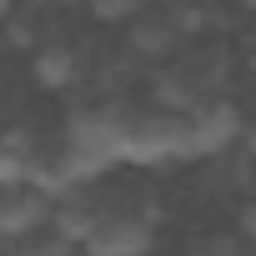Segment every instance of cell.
Wrapping results in <instances>:
<instances>
[{
  "label": "cell",
  "instance_id": "8fae6325",
  "mask_svg": "<svg viewBox=\"0 0 256 256\" xmlns=\"http://www.w3.org/2000/svg\"><path fill=\"white\" fill-rule=\"evenodd\" d=\"M26 6H30V10H46V16H50V10H60V6H70V0H26Z\"/></svg>",
  "mask_w": 256,
  "mask_h": 256
},
{
  "label": "cell",
  "instance_id": "5b68a950",
  "mask_svg": "<svg viewBox=\"0 0 256 256\" xmlns=\"http://www.w3.org/2000/svg\"><path fill=\"white\" fill-rule=\"evenodd\" d=\"M30 76H36V86H46V90H76V86H86V76H90V56H86L76 40L50 36V40L36 46Z\"/></svg>",
  "mask_w": 256,
  "mask_h": 256
},
{
  "label": "cell",
  "instance_id": "9c48e42d",
  "mask_svg": "<svg viewBox=\"0 0 256 256\" xmlns=\"http://www.w3.org/2000/svg\"><path fill=\"white\" fill-rule=\"evenodd\" d=\"M236 226H241L246 241H256V191H246V201H241V211H236Z\"/></svg>",
  "mask_w": 256,
  "mask_h": 256
},
{
  "label": "cell",
  "instance_id": "5bb4252c",
  "mask_svg": "<svg viewBox=\"0 0 256 256\" xmlns=\"http://www.w3.org/2000/svg\"><path fill=\"white\" fill-rule=\"evenodd\" d=\"M156 6H166V0H156Z\"/></svg>",
  "mask_w": 256,
  "mask_h": 256
},
{
  "label": "cell",
  "instance_id": "30bf717a",
  "mask_svg": "<svg viewBox=\"0 0 256 256\" xmlns=\"http://www.w3.org/2000/svg\"><path fill=\"white\" fill-rule=\"evenodd\" d=\"M241 60H246V70H251V76H256V30H251V36H246V46H241Z\"/></svg>",
  "mask_w": 256,
  "mask_h": 256
},
{
  "label": "cell",
  "instance_id": "4fadbf2b",
  "mask_svg": "<svg viewBox=\"0 0 256 256\" xmlns=\"http://www.w3.org/2000/svg\"><path fill=\"white\" fill-rule=\"evenodd\" d=\"M246 10H251V16H256V0H246Z\"/></svg>",
  "mask_w": 256,
  "mask_h": 256
},
{
  "label": "cell",
  "instance_id": "7c38bea8",
  "mask_svg": "<svg viewBox=\"0 0 256 256\" xmlns=\"http://www.w3.org/2000/svg\"><path fill=\"white\" fill-rule=\"evenodd\" d=\"M10 10H16V0H0V20H6V16H10Z\"/></svg>",
  "mask_w": 256,
  "mask_h": 256
},
{
  "label": "cell",
  "instance_id": "3957f363",
  "mask_svg": "<svg viewBox=\"0 0 256 256\" xmlns=\"http://www.w3.org/2000/svg\"><path fill=\"white\" fill-rule=\"evenodd\" d=\"M151 241H156L151 201H100V216L80 246H86V256H146Z\"/></svg>",
  "mask_w": 256,
  "mask_h": 256
},
{
  "label": "cell",
  "instance_id": "52a82bcc",
  "mask_svg": "<svg viewBox=\"0 0 256 256\" xmlns=\"http://www.w3.org/2000/svg\"><path fill=\"white\" fill-rule=\"evenodd\" d=\"M70 246H76V241H66L56 226H40V231L10 241V256H70Z\"/></svg>",
  "mask_w": 256,
  "mask_h": 256
},
{
  "label": "cell",
  "instance_id": "7a4b0ae2",
  "mask_svg": "<svg viewBox=\"0 0 256 256\" xmlns=\"http://www.w3.org/2000/svg\"><path fill=\"white\" fill-rule=\"evenodd\" d=\"M120 161L126 166H166L181 161V110L171 106H126L120 120Z\"/></svg>",
  "mask_w": 256,
  "mask_h": 256
},
{
  "label": "cell",
  "instance_id": "6da1fadb",
  "mask_svg": "<svg viewBox=\"0 0 256 256\" xmlns=\"http://www.w3.org/2000/svg\"><path fill=\"white\" fill-rule=\"evenodd\" d=\"M241 136H246V116L226 90L201 96L181 110V161H216V156L236 151Z\"/></svg>",
  "mask_w": 256,
  "mask_h": 256
},
{
  "label": "cell",
  "instance_id": "277c9868",
  "mask_svg": "<svg viewBox=\"0 0 256 256\" xmlns=\"http://www.w3.org/2000/svg\"><path fill=\"white\" fill-rule=\"evenodd\" d=\"M56 196L36 181H0V241H20L40 226H50Z\"/></svg>",
  "mask_w": 256,
  "mask_h": 256
},
{
  "label": "cell",
  "instance_id": "ba28073f",
  "mask_svg": "<svg viewBox=\"0 0 256 256\" xmlns=\"http://www.w3.org/2000/svg\"><path fill=\"white\" fill-rule=\"evenodd\" d=\"M151 0H86V10L100 20V26H131Z\"/></svg>",
  "mask_w": 256,
  "mask_h": 256
},
{
  "label": "cell",
  "instance_id": "8992f818",
  "mask_svg": "<svg viewBox=\"0 0 256 256\" xmlns=\"http://www.w3.org/2000/svg\"><path fill=\"white\" fill-rule=\"evenodd\" d=\"M181 40H186V36L176 30V20H171L166 6H156V10L146 6V10L131 20V36H126V46H131L136 60H171Z\"/></svg>",
  "mask_w": 256,
  "mask_h": 256
}]
</instances>
